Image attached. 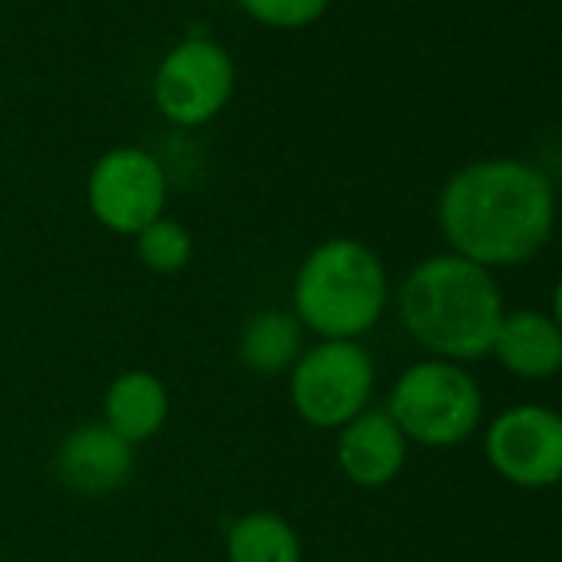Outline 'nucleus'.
Masks as SVG:
<instances>
[{
    "label": "nucleus",
    "instance_id": "1a4fd4ad",
    "mask_svg": "<svg viewBox=\"0 0 562 562\" xmlns=\"http://www.w3.org/2000/svg\"><path fill=\"white\" fill-rule=\"evenodd\" d=\"M133 447L116 437L103 420L74 427L54 453L57 480L80 496H110L123 490L133 476Z\"/></svg>",
    "mask_w": 562,
    "mask_h": 562
},
{
    "label": "nucleus",
    "instance_id": "f3484780",
    "mask_svg": "<svg viewBox=\"0 0 562 562\" xmlns=\"http://www.w3.org/2000/svg\"><path fill=\"white\" fill-rule=\"evenodd\" d=\"M549 318L559 325V331H562V278L555 281V289H552V312H549Z\"/></svg>",
    "mask_w": 562,
    "mask_h": 562
},
{
    "label": "nucleus",
    "instance_id": "6e6552de",
    "mask_svg": "<svg viewBox=\"0 0 562 562\" xmlns=\"http://www.w3.org/2000/svg\"><path fill=\"white\" fill-rule=\"evenodd\" d=\"M235 67L215 41L189 37L156 70V106L176 126H202L232 100Z\"/></svg>",
    "mask_w": 562,
    "mask_h": 562
},
{
    "label": "nucleus",
    "instance_id": "ddd939ff",
    "mask_svg": "<svg viewBox=\"0 0 562 562\" xmlns=\"http://www.w3.org/2000/svg\"><path fill=\"white\" fill-rule=\"evenodd\" d=\"M305 351V328L292 312H255L238 335V361L258 378L289 374Z\"/></svg>",
    "mask_w": 562,
    "mask_h": 562
},
{
    "label": "nucleus",
    "instance_id": "f8f14e48",
    "mask_svg": "<svg viewBox=\"0 0 562 562\" xmlns=\"http://www.w3.org/2000/svg\"><path fill=\"white\" fill-rule=\"evenodd\" d=\"M169 387L143 368L123 371L103 394V424L130 447L153 440L169 420Z\"/></svg>",
    "mask_w": 562,
    "mask_h": 562
},
{
    "label": "nucleus",
    "instance_id": "4468645a",
    "mask_svg": "<svg viewBox=\"0 0 562 562\" xmlns=\"http://www.w3.org/2000/svg\"><path fill=\"white\" fill-rule=\"evenodd\" d=\"M225 562H305L302 536L281 513L251 509L228 526Z\"/></svg>",
    "mask_w": 562,
    "mask_h": 562
},
{
    "label": "nucleus",
    "instance_id": "9b49d317",
    "mask_svg": "<svg viewBox=\"0 0 562 562\" xmlns=\"http://www.w3.org/2000/svg\"><path fill=\"white\" fill-rule=\"evenodd\" d=\"M490 355L519 381H549L562 371V331L546 312L516 308L503 315Z\"/></svg>",
    "mask_w": 562,
    "mask_h": 562
},
{
    "label": "nucleus",
    "instance_id": "9d476101",
    "mask_svg": "<svg viewBox=\"0 0 562 562\" xmlns=\"http://www.w3.org/2000/svg\"><path fill=\"white\" fill-rule=\"evenodd\" d=\"M407 437L384 407H368L338 430L335 460L338 470L361 490H381L394 483L407 463Z\"/></svg>",
    "mask_w": 562,
    "mask_h": 562
},
{
    "label": "nucleus",
    "instance_id": "f03ea898",
    "mask_svg": "<svg viewBox=\"0 0 562 562\" xmlns=\"http://www.w3.org/2000/svg\"><path fill=\"white\" fill-rule=\"evenodd\" d=\"M397 315L430 358L470 364L490 355L506 305L493 271L443 251L407 271L397 292Z\"/></svg>",
    "mask_w": 562,
    "mask_h": 562
},
{
    "label": "nucleus",
    "instance_id": "2eb2a0df",
    "mask_svg": "<svg viewBox=\"0 0 562 562\" xmlns=\"http://www.w3.org/2000/svg\"><path fill=\"white\" fill-rule=\"evenodd\" d=\"M136 238V258L153 271V274H179L192 261V232L176 222V218H156L149 222Z\"/></svg>",
    "mask_w": 562,
    "mask_h": 562
},
{
    "label": "nucleus",
    "instance_id": "f257e3e1",
    "mask_svg": "<svg viewBox=\"0 0 562 562\" xmlns=\"http://www.w3.org/2000/svg\"><path fill=\"white\" fill-rule=\"evenodd\" d=\"M549 176L519 159H480L453 172L437 202V222L453 255L480 268L532 261L555 228Z\"/></svg>",
    "mask_w": 562,
    "mask_h": 562
},
{
    "label": "nucleus",
    "instance_id": "7ed1b4c3",
    "mask_svg": "<svg viewBox=\"0 0 562 562\" xmlns=\"http://www.w3.org/2000/svg\"><path fill=\"white\" fill-rule=\"evenodd\" d=\"M387 302V268L361 238L318 241L292 281V315L322 341H361L378 328Z\"/></svg>",
    "mask_w": 562,
    "mask_h": 562
},
{
    "label": "nucleus",
    "instance_id": "423d86ee",
    "mask_svg": "<svg viewBox=\"0 0 562 562\" xmlns=\"http://www.w3.org/2000/svg\"><path fill=\"white\" fill-rule=\"evenodd\" d=\"M490 467L519 490L562 483V414L542 404H516L493 417L483 437Z\"/></svg>",
    "mask_w": 562,
    "mask_h": 562
},
{
    "label": "nucleus",
    "instance_id": "20e7f679",
    "mask_svg": "<svg viewBox=\"0 0 562 562\" xmlns=\"http://www.w3.org/2000/svg\"><path fill=\"white\" fill-rule=\"evenodd\" d=\"M384 411L394 417L407 443L447 450L480 430L483 391L463 364L424 358L401 371Z\"/></svg>",
    "mask_w": 562,
    "mask_h": 562
},
{
    "label": "nucleus",
    "instance_id": "dca6fc26",
    "mask_svg": "<svg viewBox=\"0 0 562 562\" xmlns=\"http://www.w3.org/2000/svg\"><path fill=\"white\" fill-rule=\"evenodd\" d=\"M241 8L265 27L299 31L328 11V0H241Z\"/></svg>",
    "mask_w": 562,
    "mask_h": 562
},
{
    "label": "nucleus",
    "instance_id": "39448f33",
    "mask_svg": "<svg viewBox=\"0 0 562 562\" xmlns=\"http://www.w3.org/2000/svg\"><path fill=\"white\" fill-rule=\"evenodd\" d=\"M378 368L361 341H318L289 371L295 414L318 430H341L371 407Z\"/></svg>",
    "mask_w": 562,
    "mask_h": 562
},
{
    "label": "nucleus",
    "instance_id": "0eeeda50",
    "mask_svg": "<svg viewBox=\"0 0 562 562\" xmlns=\"http://www.w3.org/2000/svg\"><path fill=\"white\" fill-rule=\"evenodd\" d=\"M166 172L156 156L136 146L110 149L87 179L93 218L116 235H139L166 212Z\"/></svg>",
    "mask_w": 562,
    "mask_h": 562
}]
</instances>
